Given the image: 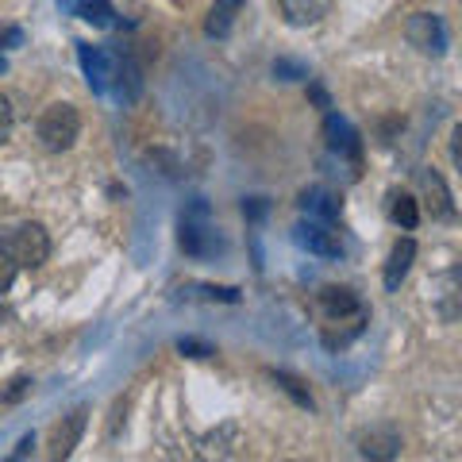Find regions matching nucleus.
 I'll return each mask as SVG.
<instances>
[{
  "label": "nucleus",
  "instance_id": "6",
  "mask_svg": "<svg viewBox=\"0 0 462 462\" xmlns=\"http://www.w3.org/2000/svg\"><path fill=\"white\" fill-rule=\"evenodd\" d=\"M297 243L320 259H339L343 254V235L335 231V224L328 219H300L297 224Z\"/></svg>",
  "mask_w": 462,
  "mask_h": 462
},
{
  "label": "nucleus",
  "instance_id": "19",
  "mask_svg": "<svg viewBox=\"0 0 462 462\" xmlns=\"http://www.w3.org/2000/svg\"><path fill=\"white\" fill-rule=\"evenodd\" d=\"M389 216H393V224H401L404 231H412L416 224H420V208H416V196L409 193H393L389 196Z\"/></svg>",
  "mask_w": 462,
  "mask_h": 462
},
{
  "label": "nucleus",
  "instance_id": "5",
  "mask_svg": "<svg viewBox=\"0 0 462 462\" xmlns=\"http://www.w3.org/2000/svg\"><path fill=\"white\" fill-rule=\"evenodd\" d=\"M404 35H409V43L416 46V51H424L432 58L447 54V28H443V20H439L435 12H416V16H409Z\"/></svg>",
  "mask_w": 462,
  "mask_h": 462
},
{
  "label": "nucleus",
  "instance_id": "15",
  "mask_svg": "<svg viewBox=\"0 0 462 462\" xmlns=\"http://www.w3.org/2000/svg\"><path fill=\"white\" fill-rule=\"evenodd\" d=\"M243 4H247V0H216L212 12H208V20H204L208 39H224V35L231 31V23H235V16L243 12Z\"/></svg>",
  "mask_w": 462,
  "mask_h": 462
},
{
  "label": "nucleus",
  "instance_id": "3",
  "mask_svg": "<svg viewBox=\"0 0 462 462\" xmlns=\"http://www.w3.org/2000/svg\"><path fill=\"white\" fill-rule=\"evenodd\" d=\"M39 143L46 147V150H54V155H62V150H69L77 143V135H81V116H77V108L74 104H66V100H58V104H51L43 116H39Z\"/></svg>",
  "mask_w": 462,
  "mask_h": 462
},
{
  "label": "nucleus",
  "instance_id": "25",
  "mask_svg": "<svg viewBox=\"0 0 462 462\" xmlns=\"http://www.w3.org/2000/svg\"><path fill=\"white\" fill-rule=\"evenodd\" d=\"M12 282H16V262H12L8 254L0 251V293H8Z\"/></svg>",
  "mask_w": 462,
  "mask_h": 462
},
{
  "label": "nucleus",
  "instance_id": "12",
  "mask_svg": "<svg viewBox=\"0 0 462 462\" xmlns=\"http://www.w3.org/2000/svg\"><path fill=\"white\" fill-rule=\"evenodd\" d=\"M300 208H305V216L308 219H328V224H335L339 219V193H331V189H323V185H312V189L300 193Z\"/></svg>",
  "mask_w": 462,
  "mask_h": 462
},
{
  "label": "nucleus",
  "instance_id": "8",
  "mask_svg": "<svg viewBox=\"0 0 462 462\" xmlns=\"http://www.w3.org/2000/svg\"><path fill=\"white\" fill-rule=\"evenodd\" d=\"M323 143H328L331 155L351 158L354 166H358V158H362V139H358V131L343 120L339 112H328V116H323Z\"/></svg>",
  "mask_w": 462,
  "mask_h": 462
},
{
  "label": "nucleus",
  "instance_id": "17",
  "mask_svg": "<svg viewBox=\"0 0 462 462\" xmlns=\"http://www.w3.org/2000/svg\"><path fill=\"white\" fill-rule=\"evenodd\" d=\"M185 300H208V305H239V289L235 285H181Z\"/></svg>",
  "mask_w": 462,
  "mask_h": 462
},
{
  "label": "nucleus",
  "instance_id": "23",
  "mask_svg": "<svg viewBox=\"0 0 462 462\" xmlns=\"http://www.w3.org/2000/svg\"><path fill=\"white\" fill-rule=\"evenodd\" d=\"M12 123H16V112H12V100L4 97V92H0V143H8Z\"/></svg>",
  "mask_w": 462,
  "mask_h": 462
},
{
  "label": "nucleus",
  "instance_id": "1",
  "mask_svg": "<svg viewBox=\"0 0 462 462\" xmlns=\"http://www.w3.org/2000/svg\"><path fill=\"white\" fill-rule=\"evenodd\" d=\"M178 239H181V251L189 254V259H216V254L227 251V243H224V235H219V227H216V219H212V212H208L204 201H193L181 212Z\"/></svg>",
  "mask_w": 462,
  "mask_h": 462
},
{
  "label": "nucleus",
  "instance_id": "31",
  "mask_svg": "<svg viewBox=\"0 0 462 462\" xmlns=\"http://www.w3.org/2000/svg\"><path fill=\"white\" fill-rule=\"evenodd\" d=\"M4 69H8V62H4V58H0V74H4Z\"/></svg>",
  "mask_w": 462,
  "mask_h": 462
},
{
  "label": "nucleus",
  "instance_id": "4",
  "mask_svg": "<svg viewBox=\"0 0 462 462\" xmlns=\"http://www.w3.org/2000/svg\"><path fill=\"white\" fill-rule=\"evenodd\" d=\"M77 58H81V69H85L89 89L92 92H108L112 89V77H116V66H120V54L108 51V46L77 43Z\"/></svg>",
  "mask_w": 462,
  "mask_h": 462
},
{
  "label": "nucleus",
  "instance_id": "14",
  "mask_svg": "<svg viewBox=\"0 0 462 462\" xmlns=\"http://www.w3.org/2000/svg\"><path fill=\"white\" fill-rule=\"evenodd\" d=\"M62 8H69L77 20H85V23H92V28H100V31H108V28L120 23L108 0H62Z\"/></svg>",
  "mask_w": 462,
  "mask_h": 462
},
{
  "label": "nucleus",
  "instance_id": "29",
  "mask_svg": "<svg viewBox=\"0 0 462 462\" xmlns=\"http://www.w3.org/2000/svg\"><path fill=\"white\" fill-rule=\"evenodd\" d=\"M308 92H312V100H316L320 108H328V104H331V100H328V92H323V89H316V85H312Z\"/></svg>",
  "mask_w": 462,
  "mask_h": 462
},
{
  "label": "nucleus",
  "instance_id": "7",
  "mask_svg": "<svg viewBox=\"0 0 462 462\" xmlns=\"http://www.w3.org/2000/svg\"><path fill=\"white\" fill-rule=\"evenodd\" d=\"M354 447L362 458H374V462H389L401 455V432L393 424H374V427H362L354 435Z\"/></svg>",
  "mask_w": 462,
  "mask_h": 462
},
{
  "label": "nucleus",
  "instance_id": "20",
  "mask_svg": "<svg viewBox=\"0 0 462 462\" xmlns=\"http://www.w3.org/2000/svg\"><path fill=\"white\" fill-rule=\"evenodd\" d=\"M270 378L277 381V389L289 393V397H293V401L300 404V409H312V404H316V401H312V393H308V386H305L300 378L289 374V370H270Z\"/></svg>",
  "mask_w": 462,
  "mask_h": 462
},
{
  "label": "nucleus",
  "instance_id": "21",
  "mask_svg": "<svg viewBox=\"0 0 462 462\" xmlns=\"http://www.w3.org/2000/svg\"><path fill=\"white\" fill-rule=\"evenodd\" d=\"M178 351H181L185 358H212L216 346L204 343V339H193V335H181V339H178Z\"/></svg>",
  "mask_w": 462,
  "mask_h": 462
},
{
  "label": "nucleus",
  "instance_id": "9",
  "mask_svg": "<svg viewBox=\"0 0 462 462\" xmlns=\"http://www.w3.org/2000/svg\"><path fill=\"white\" fill-rule=\"evenodd\" d=\"M416 185H420L424 204L435 219H455V201H450V189H447V181L439 178V170H432V166L416 170Z\"/></svg>",
  "mask_w": 462,
  "mask_h": 462
},
{
  "label": "nucleus",
  "instance_id": "18",
  "mask_svg": "<svg viewBox=\"0 0 462 462\" xmlns=\"http://www.w3.org/2000/svg\"><path fill=\"white\" fill-rule=\"evenodd\" d=\"M323 4L328 0H282V12L293 28H308V23H316L323 16Z\"/></svg>",
  "mask_w": 462,
  "mask_h": 462
},
{
  "label": "nucleus",
  "instance_id": "27",
  "mask_svg": "<svg viewBox=\"0 0 462 462\" xmlns=\"http://www.w3.org/2000/svg\"><path fill=\"white\" fill-rule=\"evenodd\" d=\"M31 450H35V435H23V439H20V447L12 450V458H28Z\"/></svg>",
  "mask_w": 462,
  "mask_h": 462
},
{
  "label": "nucleus",
  "instance_id": "28",
  "mask_svg": "<svg viewBox=\"0 0 462 462\" xmlns=\"http://www.w3.org/2000/svg\"><path fill=\"white\" fill-rule=\"evenodd\" d=\"M28 386H31V381H23V378H20V381H12V389L4 393V401H20L23 393H28Z\"/></svg>",
  "mask_w": 462,
  "mask_h": 462
},
{
  "label": "nucleus",
  "instance_id": "13",
  "mask_svg": "<svg viewBox=\"0 0 462 462\" xmlns=\"http://www.w3.org/2000/svg\"><path fill=\"white\" fill-rule=\"evenodd\" d=\"M412 259H416V243L404 235L393 243V251H389V262H386V293H397L401 282L409 277L412 270Z\"/></svg>",
  "mask_w": 462,
  "mask_h": 462
},
{
  "label": "nucleus",
  "instance_id": "2",
  "mask_svg": "<svg viewBox=\"0 0 462 462\" xmlns=\"http://www.w3.org/2000/svg\"><path fill=\"white\" fill-rule=\"evenodd\" d=\"M0 251L16 262V270H39V266L51 259V235H46L43 224H12L0 231Z\"/></svg>",
  "mask_w": 462,
  "mask_h": 462
},
{
  "label": "nucleus",
  "instance_id": "11",
  "mask_svg": "<svg viewBox=\"0 0 462 462\" xmlns=\"http://www.w3.org/2000/svg\"><path fill=\"white\" fill-rule=\"evenodd\" d=\"M320 308L328 320H351V316H362V300H358L346 285H328L320 293Z\"/></svg>",
  "mask_w": 462,
  "mask_h": 462
},
{
  "label": "nucleus",
  "instance_id": "22",
  "mask_svg": "<svg viewBox=\"0 0 462 462\" xmlns=\"http://www.w3.org/2000/svg\"><path fill=\"white\" fill-rule=\"evenodd\" d=\"M274 77H282V81H305L308 77V66L293 62V58H277V62H274Z\"/></svg>",
  "mask_w": 462,
  "mask_h": 462
},
{
  "label": "nucleus",
  "instance_id": "10",
  "mask_svg": "<svg viewBox=\"0 0 462 462\" xmlns=\"http://www.w3.org/2000/svg\"><path fill=\"white\" fill-rule=\"evenodd\" d=\"M85 420H89V409H74L69 416H62V420L54 424L51 432V458H69L77 447L81 432H85Z\"/></svg>",
  "mask_w": 462,
  "mask_h": 462
},
{
  "label": "nucleus",
  "instance_id": "30",
  "mask_svg": "<svg viewBox=\"0 0 462 462\" xmlns=\"http://www.w3.org/2000/svg\"><path fill=\"white\" fill-rule=\"evenodd\" d=\"M8 320V312H4V305H0V323H4Z\"/></svg>",
  "mask_w": 462,
  "mask_h": 462
},
{
  "label": "nucleus",
  "instance_id": "16",
  "mask_svg": "<svg viewBox=\"0 0 462 462\" xmlns=\"http://www.w3.org/2000/svg\"><path fill=\"white\" fill-rule=\"evenodd\" d=\"M112 89H116V97H120L123 104L139 100V92H143V74H139V66L131 62V58H123V54H120V66H116Z\"/></svg>",
  "mask_w": 462,
  "mask_h": 462
},
{
  "label": "nucleus",
  "instance_id": "26",
  "mask_svg": "<svg viewBox=\"0 0 462 462\" xmlns=\"http://www.w3.org/2000/svg\"><path fill=\"white\" fill-rule=\"evenodd\" d=\"M23 43V31L12 28V23H0V46H20Z\"/></svg>",
  "mask_w": 462,
  "mask_h": 462
},
{
  "label": "nucleus",
  "instance_id": "24",
  "mask_svg": "<svg viewBox=\"0 0 462 462\" xmlns=\"http://www.w3.org/2000/svg\"><path fill=\"white\" fill-rule=\"evenodd\" d=\"M266 212H270V201H266V196H247V201H243V216L247 219H262Z\"/></svg>",
  "mask_w": 462,
  "mask_h": 462
}]
</instances>
